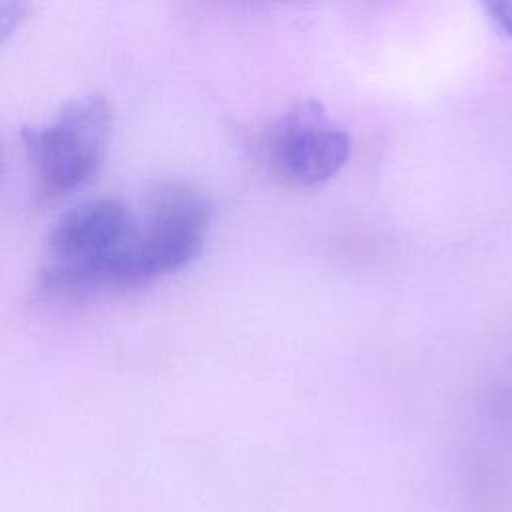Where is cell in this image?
<instances>
[{"instance_id": "277c9868", "label": "cell", "mask_w": 512, "mask_h": 512, "mask_svg": "<svg viewBox=\"0 0 512 512\" xmlns=\"http://www.w3.org/2000/svg\"><path fill=\"white\" fill-rule=\"evenodd\" d=\"M352 140L320 104L304 102L266 132L264 154L284 180L314 186L332 178L348 160Z\"/></svg>"}, {"instance_id": "8992f818", "label": "cell", "mask_w": 512, "mask_h": 512, "mask_svg": "<svg viewBox=\"0 0 512 512\" xmlns=\"http://www.w3.org/2000/svg\"><path fill=\"white\" fill-rule=\"evenodd\" d=\"M486 8H488L490 18L496 24V28L502 30L504 34L512 36V0L490 2Z\"/></svg>"}, {"instance_id": "3957f363", "label": "cell", "mask_w": 512, "mask_h": 512, "mask_svg": "<svg viewBox=\"0 0 512 512\" xmlns=\"http://www.w3.org/2000/svg\"><path fill=\"white\" fill-rule=\"evenodd\" d=\"M110 122L106 98L90 94L66 104L50 122L24 128V148L42 184L54 192L86 184L104 158Z\"/></svg>"}, {"instance_id": "7a4b0ae2", "label": "cell", "mask_w": 512, "mask_h": 512, "mask_svg": "<svg viewBox=\"0 0 512 512\" xmlns=\"http://www.w3.org/2000/svg\"><path fill=\"white\" fill-rule=\"evenodd\" d=\"M136 216L116 198L82 202L62 214L48 234L40 286L58 298H76L98 288L104 260L130 236Z\"/></svg>"}, {"instance_id": "5b68a950", "label": "cell", "mask_w": 512, "mask_h": 512, "mask_svg": "<svg viewBox=\"0 0 512 512\" xmlns=\"http://www.w3.org/2000/svg\"><path fill=\"white\" fill-rule=\"evenodd\" d=\"M28 4L18 0H0V44L6 42L26 20Z\"/></svg>"}, {"instance_id": "6da1fadb", "label": "cell", "mask_w": 512, "mask_h": 512, "mask_svg": "<svg viewBox=\"0 0 512 512\" xmlns=\"http://www.w3.org/2000/svg\"><path fill=\"white\" fill-rule=\"evenodd\" d=\"M210 200L190 184L160 182L144 200L130 236L104 260L102 286H138L188 266L202 250Z\"/></svg>"}]
</instances>
